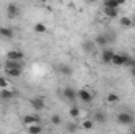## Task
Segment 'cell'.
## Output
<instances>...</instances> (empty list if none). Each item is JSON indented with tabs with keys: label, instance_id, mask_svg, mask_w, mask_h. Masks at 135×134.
<instances>
[{
	"label": "cell",
	"instance_id": "5bb4252c",
	"mask_svg": "<svg viewBox=\"0 0 135 134\" xmlns=\"http://www.w3.org/2000/svg\"><path fill=\"white\" fill-rule=\"evenodd\" d=\"M22 122L28 126V125H33V123H39V122H41V118H39L38 115H33V114H27V115L22 118Z\"/></svg>",
	"mask_w": 135,
	"mask_h": 134
},
{
	"label": "cell",
	"instance_id": "3957f363",
	"mask_svg": "<svg viewBox=\"0 0 135 134\" xmlns=\"http://www.w3.org/2000/svg\"><path fill=\"white\" fill-rule=\"evenodd\" d=\"M77 98L82 101V102H85V104H91L93 100H94L93 93H91L90 90H86V88H80V90L77 92Z\"/></svg>",
	"mask_w": 135,
	"mask_h": 134
},
{
	"label": "cell",
	"instance_id": "603a6c76",
	"mask_svg": "<svg viewBox=\"0 0 135 134\" xmlns=\"http://www.w3.org/2000/svg\"><path fill=\"white\" fill-rule=\"evenodd\" d=\"M50 122H52V125L58 126V125H61V117L60 115H52L50 117Z\"/></svg>",
	"mask_w": 135,
	"mask_h": 134
},
{
	"label": "cell",
	"instance_id": "8992f818",
	"mask_svg": "<svg viewBox=\"0 0 135 134\" xmlns=\"http://www.w3.org/2000/svg\"><path fill=\"white\" fill-rule=\"evenodd\" d=\"M6 59L8 60H14V62H22L24 60V52L19 51V49H13L6 54Z\"/></svg>",
	"mask_w": 135,
	"mask_h": 134
},
{
	"label": "cell",
	"instance_id": "1f68e13d",
	"mask_svg": "<svg viewBox=\"0 0 135 134\" xmlns=\"http://www.w3.org/2000/svg\"><path fill=\"white\" fill-rule=\"evenodd\" d=\"M132 133H135V126H134V128H132Z\"/></svg>",
	"mask_w": 135,
	"mask_h": 134
},
{
	"label": "cell",
	"instance_id": "ffe728a7",
	"mask_svg": "<svg viewBox=\"0 0 135 134\" xmlns=\"http://www.w3.org/2000/svg\"><path fill=\"white\" fill-rule=\"evenodd\" d=\"M107 102H110V104L119 102V96H118V93H108V95H107Z\"/></svg>",
	"mask_w": 135,
	"mask_h": 134
},
{
	"label": "cell",
	"instance_id": "8fae6325",
	"mask_svg": "<svg viewBox=\"0 0 135 134\" xmlns=\"http://www.w3.org/2000/svg\"><path fill=\"white\" fill-rule=\"evenodd\" d=\"M63 98L68 101H74L77 98V92L72 88V87H65L63 88Z\"/></svg>",
	"mask_w": 135,
	"mask_h": 134
},
{
	"label": "cell",
	"instance_id": "ac0fdd59",
	"mask_svg": "<svg viewBox=\"0 0 135 134\" xmlns=\"http://www.w3.org/2000/svg\"><path fill=\"white\" fill-rule=\"evenodd\" d=\"M27 131L30 134H39V133H42V126L39 123H33V125H28Z\"/></svg>",
	"mask_w": 135,
	"mask_h": 134
},
{
	"label": "cell",
	"instance_id": "7402d4cb",
	"mask_svg": "<svg viewBox=\"0 0 135 134\" xmlns=\"http://www.w3.org/2000/svg\"><path fill=\"white\" fill-rule=\"evenodd\" d=\"M46 30H47V29H46V25H44V24H42V22H38V24H35V33H46Z\"/></svg>",
	"mask_w": 135,
	"mask_h": 134
},
{
	"label": "cell",
	"instance_id": "7a4b0ae2",
	"mask_svg": "<svg viewBox=\"0 0 135 134\" xmlns=\"http://www.w3.org/2000/svg\"><path fill=\"white\" fill-rule=\"evenodd\" d=\"M113 41H115V35H113V32H104V33H99L96 38H94L96 46H101V47L108 46V44L113 43Z\"/></svg>",
	"mask_w": 135,
	"mask_h": 134
},
{
	"label": "cell",
	"instance_id": "e0dca14e",
	"mask_svg": "<svg viewBox=\"0 0 135 134\" xmlns=\"http://www.w3.org/2000/svg\"><path fill=\"white\" fill-rule=\"evenodd\" d=\"M13 96H14V93H13L11 90H8V88H0V98H2V101H9Z\"/></svg>",
	"mask_w": 135,
	"mask_h": 134
},
{
	"label": "cell",
	"instance_id": "44dd1931",
	"mask_svg": "<svg viewBox=\"0 0 135 134\" xmlns=\"http://www.w3.org/2000/svg\"><path fill=\"white\" fill-rule=\"evenodd\" d=\"M69 115H71L72 118H79V117H80V109H79L77 106H72V107L69 109Z\"/></svg>",
	"mask_w": 135,
	"mask_h": 134
},
{
	"label": "cell",
	"instance_id": "d4e9b609",
	"mask_svg": "<svg viewBox=\"0 0 135 134\" xmlns=\"http://www.w3.org/2000/svg\"><path fill=\"white\" fill-rule=\"evenodd\" d=\"M124 66L134 68L135 66V59H134V57H127V60H126V65H124Z\"/></svg>",
	"mask_w": 135,
	"mask_h": 134
},
{
	"label": "cell",
	"instance_id": "52a82bcc",
	"mask_svg": "<svg viewBox=\"0 0 135 134\" xmlns=\"http://www.w3.org/2000/svg\"><path fill=\"white\" fill-rule=\"evenodd\" d=\"M22 65H17V66H9V68H5V74L9 76V77H19L22 74Z\"/></svg>",
	"mask_w": 135,
	"mask_h": 134
},
{
	"label": "cell",
	"instance_id": "7c38bea8",
	"mask_svg": "<svg viewBox=\"0 0 135 134\" xmlns=\"http://www.w3.org/2000/svg\"><path fill=\"white\" fill-rule=\"evenodd\" d=\"M82 49H83L86 54H93L94 49H96V43H94L93 39H86V41L82 43Z\"/></svg>",
	"mask_w": 135,
	"mask_h": 134
},
{
	"label": "cell",
	"instance_id": "d6a6232c",
	"mask_svg": "<svg viewBox=\"0 0 135 134\" xmlns=\"http://www.w3.org/2000/svg\"><path fill=\"white\" fill-rule=\"evenodd\" d=\"M134 24H135V19H134Z\"/></svg>",
	"mask_w": 135,
	"mask_h": 134
},
{
	"label": "cell",
	"instance_id": "5b68a950",
	"mask_svg": "<svg viewBox=\"0 0 135 134\" xmlns=\"http://www.w3.org/2000/svg\"><path fill=\"white\" fill-rule=\"evenodd\" d=\"M30 104H32V107H33L36 112H39V110H42L44 107H46V101L42 96H36V98H32L30 100Z\"/></svg>",
	"mask_w": 135,
	"mask_h": 134
},
{
	"label": "cell",
	"instance_id": "ba28073f",
	"mask_svg": "<svg viewBox=\"0 0 135 134\" xmlns=\"http://www.w3.org/2000/svg\"><path fill=\"white\" fill-rule=\"evenodd\" d=\"M127 57H129V55H126V54H113L112 63H113V65H116V66H124V65H126Z\"/></svg>",
	"mask_w": 135,
	"mask_h": 134
},
{
	"label": "cell",
	"instance_id": "30bf717a",
	"mask_svg": "<svg viewBox=\"0 0 135 134\" xmlns=\"http://www.w3.org/2000/svg\"><path fill=\"white\" fill-rule=\"evenodd\" d=\"M113 51L112 49H108V47H104V51H102L101 54V60L102 63H112V59H113Z\"/></svg>",
	"mask_w": 135,
	"mask_h": 134
},
{
	"label": "cell",
	"instance_id": "484cf974",
	"mask_svg": "<svg viewBox=\"0 0 135 134\" xmlns=\"http://www.w3.org/2000/svg\"><path fill=\"white\" fill-rule=\"evenodd\" d=\"M66 131H69V133H75V131H77V126H75L74 123H68L66 125Z\"/></svg>",
	"mask_w": 135,
	"mask_h": 134
},
{
	"label": "cell",
	"instance_id": "83f0119b",
	"mask_svg": "<svg viewBox=\"0 0 135 134\" xmlns=\"http://www.w3.org/2000/svg\"><path fill=\"white\" fill-rule=\"evenodd\" d=\"M115 2H116V3H118V5H119V6H121V5H124V3H126V0H115Z\"/></svg>",
	"mask_w": 135,
	"mask_h": 134
},
{
	"label": "cell",
	"instance_id": "2e32d148",
	"mask_svg": "<svg viewBox=\"0 0 135 134\" xmlns=\"http://www.w3.org/2000/svg\"><path fill=\"white\" fill-rule=\"evenodd\" d=\"M57 71L60 73V74H63V76H71L72 74V68L66 65V63H60L58 66H57Z\"/></svg>",
	"mask_w": 135,
	"mask_h": 134
},
{
	"label": "cell",
	"instance_id": "d6986e66",
	"mask_svg": "<svg viewBox=\"0 0 135 134\" xmlns=\"http://www.w3.org/2000/svg\"><path fill=\"white\" fill-rule=\"evenodd\" d=\"M119 24H121L123 27H127V29H129V27L134 25V21H132L131 17H127V16H123V17L119 19Z\"/></svg>",
	"mask_w": 135,
	"mask_h": 134
},
{
	"label": "cell",
	"instance_id": "277c9868",
	"mask_svg": "<svg viewBox=\"0 0 135 134\" xmlns=\"http://www.w3.org/2000/svg\"><path fill=\"white\" fill-rule=\"evenodd\" d=\"M6 14H8L9 19H16V17H19V14H21V8H19V5H16V3H9V5L6 6Z\"/></svg>",
	"mask_w": 135,
	"mask_h": 134
},
{
	"label": "cell",
	"instance_id": "cb8c5ba5",
	"mask_svg": "<svg viewBox=\"0 0 135 134\" xmlns=\"http://www.w3.org/2000/svg\"><path fill=\"white\" fill-rule=\"evenodd\" d=\"M82 126H83L85 129H93V128H94V122H93V120H85V122L82 123Z\"/></svg>",
	"mask_w": 135,
	"mask_h": 134
},
{
	"label": "cell",
	"instance_id": "f1b7e54d",
	"mask_svg": "<svg viewBox=\"0 0 135 134\" xmlns=\"http://www.w3.org/2000/svg\"><path fill=\"white\" fill-rule=\"evenodd\" d=\"M129 69H131V74L135 77V66H134V68H129Z\"/></svg>",
	"mask_w": 135,
	"mask_h": 134
},
{
	"label": "cell",
	"instance_id": "9c48e42d",
	"mask_svg": "<svg viewBox=\"0 0 135 134\" xmlns=\"http://www.w3.org/2000/svg\"><path fill=\"white\" fill-rule=\"evenodd\" d=\"M93 122H94V123H99V125L107 123V114H105L104 110H96L94 115H93Z\"/></svg>",
	"mask_w": 135,
	"mask_h": 134
},
{
	"label": "cell",
	"instance_id": "4fadbf2b",
	"mask_svg": "<svg viewBox=\"0 0 135 134\" xmlns=\"http://www.w3.org/2000/svg\"><path fill=\"white\" fill-rule=\"evenodd\" d=\"M102 11H104V14H105L107 17H110V19H115V17H118V14H119V8H108V6H104Z\"/></svg>",
	"mask_w": 135,
	"mask_h": 134
},
{
	"label": "cell",
	"instance_id": "836d02e7",
	"mask_svg": "<svg viewBox=\"0 0 135 134\" xmlns=\"http://www.w3.org/2000/svg\"><path fill=\"white\" fill-rule=\"evenodd\" d=\"M0 101H2V98H0Z\"/></svg>",
	"mask_w": 135,
	"mask_h": 134
},
{
	"label": "cell",
	"instance_id": "4316f807",
	"mask_svg": "<svg viewBox=\"0 0 135 134\" xmlns=\"http://www.w3.org/2000/svg\"><path fill=\"white\" fill-rule=\"evenodd\" d=\"M6 85H8V81L5 77H0V88H6Z\"/></svg>",
	"mask_w": 135,
	"mask_h": 134
},
{
	"label": "cell",
	"instance_id": "4dcf8cb0",
	"mask_svg": "<svg viewBox=\"0 0 135 134\" xmlns=\"http://www.w3.org/2000/svg\"><path fill=\"white\" fill-rule=\"evenodd\" d=\"M86 2H90V3H93V2H98V0H86Z\"/></svg>",
	"mask_w": 135,
	"mask_h": 134
},
{
	"label": "cell",
	"instance_id": "9a60e30c",
	"mask_svg": "<svg viewBox=\"0 0 135 134\" xmlns=\"http://www.w3.org/2000/svg\"><path fill=\"white\" fill-rule=\"evenodd\" d=\"M0 36L5 38V39H11L14 36V30L9 29V27H0Z\"/></svg>",
	"mask_w": 135,
	"mask_h": 134
},
{
	"label": "cell",
	"instance_id": "f546056e",
	"mask_svg": "<svg viewBox=\"0 0 135 134\" xmlns=\"http://www.w3.org/2000/svg\"><path fill=\"white\" fill-rule=\"evenodd\" d=\"M39 2H41V3H49L50 0H39Z\"/></svg>",
	"mask_w": 135,
	"mask_h": 134
},
{
	"label": "cell",
	"instance_id": "6da1fadb",
	"mask_svg": "<svg viewBox=\"0 0 135 134\" xmlns=\"http://www.w3.org/2000/svg\"><path fill=\"white\" fill-rule=\"evenodd\" d=\"M116 122L123 126H132L135 123V117L132 112H127V110H123L116 115Z\"/></svg>",
	"mask_w": 135,
	"mask_h": 134
}]
</instances>
